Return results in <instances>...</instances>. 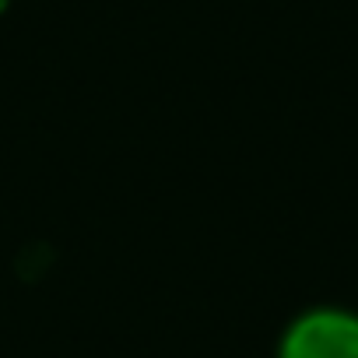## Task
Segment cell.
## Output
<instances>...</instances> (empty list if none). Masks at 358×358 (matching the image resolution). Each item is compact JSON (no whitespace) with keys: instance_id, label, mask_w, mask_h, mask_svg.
<instances>
[{"instance_id":"6da1fadb","label":"cell","mask_w":358,"mask_h":358,"mask_svg":"<svg viewBox=\"0 0 358 358\" xmlns=\"http://www.w3.org/2000/svg\"><path fill=\"white\" fill-rule=\"evenodd\" d=\"M278 358H358V316L348 309H309L281 341Z\"/></svg>"}]
</instances>
